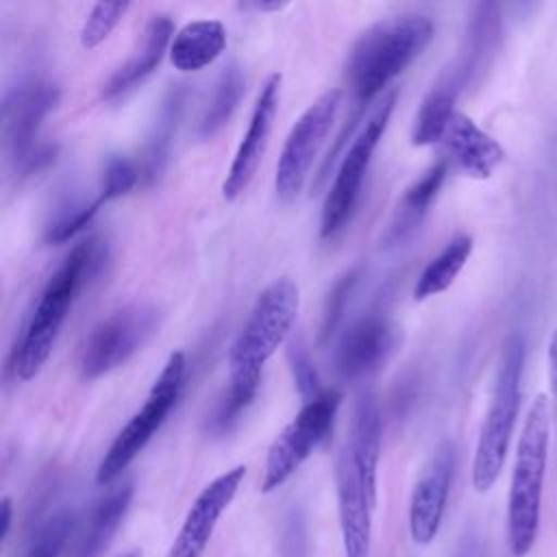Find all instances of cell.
I'll return each mask as SVG.
<instances>
[{"mask_svg":"<svg viewBox=\"0 0 557 557\" xmlns=\"http://www.w3.org/2000/svg\"><path fill=\"white\" fill-rule=\"evenodd\" d=\"M226 46V30L218 20L185 24L172 39L170 61L181 72H198L211 65Z\"/></svg>","mask_w":557,"mask_h":557,"instance_id":"44dd1931","label":"cell"},{"mask_svg":"<svg viewBox=\"0 0 557 557\" xmlns=\"http://www.w3.org/2000/svg\"><path fill=\"white\" fill-rule=\"evenodd\" d=\"M128 2H98L91 7L83 30H81V44L91 50L96 46H100L111 30L117 26V22L124 17V13L128 11Z\"/></svg>","mask_w":557,"mask_h":557,"instance_id":"f1b7e54d","label":"cell"},{"mask_svg":"<svg viewBox=\"0 0 557 557\" xmlns=\"http://www.w3.org/2000/svg\"><path fill=\"white\" fill-rule=\"evenodd\" d=\"M100 263L102 242L89 237L76 244L57 268V272L48 278L15 350V374L22 381H30L39 374L52 352L72 302L76 300L83 285L98 272Z\"/></svg>","mask_w":557,"mask_h":557,"instance_id":"3957f363","label":"cell"},{"mask_svg":"<svg viewBox=\"0 0 557 557\" xmlns=\"http://www.w3.org/2000/svg\"><path fill=\"white\" fill-rule=\"evenodd\" d=\"M342 104V91L331 89L315 98L294 122L274 174V189L281 202H292L302 191L311 165L326 141Z\"/></svg>","mask_w":557,"mask_h":557,"instance_id":"8fae6325","label":"cell"},{"mask_svg":"<svg viewBox=\"0 0 557 557\" xmlns=\"http://www.w3.org/2000/svg\"><path fill=\"white\" fill-rule=\"evenodd\" d=\"M183 94L185 91L181 87H172L159 109L152 135L148 139L146 152H144L141 176H146V181H154L168 161L174 131H176V124H178V117L183 111Z\"/></svg>","mask_w":557,"mask_h":557,"instance_id":"d4e9b609","label":"cell"},{"mask_svg":"<svg viewBox=\"0 0 557 557\" xmlns=\"http://www.w3.org/2000/svg\"><path fill=\"white\" fill-rule=\"evenodd\" d=\"M278 98H281V74H272L263 83V87L257 96L248 128L237 146L233 163L222 183V196L226 200H235L237 196H242L244 189L248 187V183L252 181V176L263 159L272 126H274V117L278 111Z\"/></svg>","mask_w":557,"mask_h":557,"instance_id":"5bb4252c","label":"cell"},{"mask_svg":"<svg viewBox=\"0 0 557 557\" xmlns=\"http://www.w3.org/2000/svg\"><path fill=\"white\" fill-rule=\"evenodd\" d=\"M548 435H550V411L548 398L537 394L524 418V426L516 448V463L509 485L507 500V540L513 557L531 553L537 529L542 487L548 459Z\"/></svg>","mask_w":557,"mask_h":557,"instance_id":"277c9868","label":"cell"},{"mask_svg":"<svg viewBox=\"0 0 557 557\" xmlns=\"http://www.w3.org/2000/svg\"><path fill=\"white\" fill-rule=\"evenodd\" d=\"M159 311L150 305H126L98 322L87 335L78 370L85 381L98 379L131 359L157 331Z\"/></svg>","mask_w":557,"mask_h":557,"instance_id":"30bf717a","label":"cell"},{"mask_svg":"<svg viewBox=\"0 0 557 557\" xmlns=\"http://www.w3.org/2000/svg\"><path fill=\"white\" fill-rule=\"evenodd\" d=\"M172 30H174V24L168 15L163 13L152 15L144 28L141 41L137 44L133 54L107 78V83L100 89V96L104 100L117 98L128 89H133L137 83H141L146 76H150L161 63L168 46H172L170 44Z\"/></svg>","mask_w":557,"mask_h":557,"instance_id":"ac0fdd59","label":"cell"},{"mask_svg":"<svg viewBox=\"0 0 557 557\" xmlns=\"http://www.w3.org/2000/svg\"><path fill=\"white\" fill-rule=\"evenodd\" d=\"M355 283H357V270L344 274L333 285V289H331V294L326 298V305H324V315H322V326H320V339L322 342H326L335 333V329H337V324H339V320L344 315V307L348 302V296H350Z\"/></svg>","mask_w":557,"mask_h":557,"instance_id":"1f68e13d","label":"cell"},{"mask_svg":"<svg viewBox=\"0 0 557 557\" xmlns=\"http://www.w3.org/2000/svg\"><path fill=\"white\" fill-rule=\"evenodd\" d=\"M335 487L344 557H370L372 509L376 505V498L370 496L346 446H342L337 457Z\"/></svg>","mask_w":557,"mask_h":557,"instance_id":"9a60e30c","label":"cell"},{"mask_svg":"<svg viewBox=\"0 0 557 557\" xmlns=\"http://www.w3.org/2000/svg\"><path fill=\"white\" fill-rule=\"evenodd\" d=\"M11 513H13V509H11V498H2V503H0V518H2V524H0V540H2V544H4L7 537H9Z\"/></svg>","mask_w":557,"mask_h":557,"instance_id":"e575fe53","label":"cell"},{"mask_svg":"<svg viewBox=\"0 0 557 557\" xmlns=\"http://www.w3.org/2000/svg\"><path fill=\"white\" fill-rule=\"evenodd\" d=\"M300 296L289 276L272 281L255 300L248 320L228 348V394L211 418L213 431H226L252 403L268 359L292 333Z\"/></svg>","mask_w":557,"mask_h":557,"instance_id":"7a4b0ae2","label":"cell"},{"mask_svg":"<svg viewBox=\"0 0 557 557\" xmlns=\"http://www.w3.org/2000/svg\"><path fill=\"white\" fill-rule=\"evenodd\" d=\"M368 492L376 498V468L381 455V413L372 394H361L352 409L348 437L344 442Z\"/></svg>","mask_w":557,"mask_h":557,"instance_id":"d6986e66","label":"cell"},{"mask_svg":"<svg viewBox=\"0 0 557 557\" xmlns=\"http://www.w3.org/2000/svg\"><path fill=\"white\" fill-rule=\"evenodd\" d=\"M446 174H448V161H437L418 181H413L405 189V194L387 224V231L383 235L385 246L400 244L418 228V224L426 215L431 202L437 198V194L446 181Z\"/></svg>","mask_w":557,"mask_h":557,"instance_id":"ffe728a7","label":"cell"},{"mask_svg":"<svg viewBox=\"0 0 557 557\" xmlns=\"http://www.w3.org/2000/svg\"><path fill=\"white\" fill-rule=\"evenodd\" d=\"M281 557H307L305 524L298 513H292L285 520L283 535H281Z\"/></svg>","mask_w":557,"mask_h":557,"instance_id":"d6a6232c","label":"cell"},{"mask_svg":"<svg viewBox=\"0 0 557 557\" xmlns=\"http://www.w3.org/2000/svg\"><path fill=\"white\" fill-rule=\"evenodd\" d=\"M141 178V170L128 161L126 157L113 154L107 159L104 170H102V181H100V198L104 202L122 198L128 194Z\"/></svg>","mask_w":557,"mask_h":557,"instance_id":"f546056e","label":"cell"},{"mask_svg":"<svg viewBox=\"0 0 557 557\" xmlns=\"http://www.w3.org/2000/svg\"><path fill=\"white\" fill-rule=\"evenodd\" d=\"M117 557H139V553H137V550H131V553H122V555H117Z\"/></svg>","mask_w":557,"mask_h":557,"instance_id":"8d00e7d4","label":"cell"},{"mask_svg":"<svg viewBox=\"0 0 557 557\" xmlns=\"http://www.w3.org/2000/svg\"><path fill=\"white\" fill-rule=\"evenodd\" d=\"M187 374V359L183 352H172L154 379L144 405L135 416L122 426V431L111 442L109 450L96 468V483L107 485L122 474V470L144 450L159 426L165 422L168 413L181 398Z\"/></svg>","mask_w":557,"mask_h":557,"instance_id":"8992f818","label":"cell"},{"mask_svg":"<svg viewBox=\"0 0 557 557\" xmlns=\"http://www.w3.org/2000/svg\"><path fill=\"white\" fill-rule=\"evenodd\" d=\"M433 33L435 26L426 15L403 13L379 20L357 37L346 59V78L355 109L324 159L320 181L326 176V168L335 161L346 137L359 126L366 107L424 52Z\"/></svg>","mask_w":557,"mask_h":557,"instance_id":"6da1fadb","label":"cell"},{"mask_svg":"<svg viewBox=\"0 0 557 557\" xmlns=\"http://www.w3.org/2000/svg\"><path fill=\"white\" fill-rule=\"evenodd\" d=\"M242 96H244V74L233 63V65L224 67L220 78L215 81L211 100H209V104L200 117V124H198V135L202 139L213 137L231 120Z\"/></svg>","mask_w":557,"mask_h":557,"instance_id":"484cf974","label":"cell"},{"mask_svg":"<svg viewBox=\"0 0 557 557\" xmlns=\"http://www.w3.org/2000/svg\"><path fill=\"white\" fill-rule=\"evenodd\" d=\"M472 255V237L466 233L455 235L422 270L413 287V300H426L446 292L459 272L463 270L468 257Z\"/></svg>","mask_w":557,"mask_h":557,"instance_id":"cb8c5ba5","label":"cell"},{"mask_svg":"<svg viewBox=\"0 0 557 557\" xmlns=\"http://www.w3.org/2000/svg\"><path fill=\"white\" fill-rule=\"evenodd\" d=\"M102 202L104 200L100 198V194L91 200H72L70 205H65L59 211L57 220L48 226L46 239L50 244H63V242L72 239L74 235H78L94 220V215L98 213Z\"/></svg>","mask_w":557,"mask_h":557,"instance_id":"4316f807","label":"cell"},{"mask_svg":"<svg viewBox=\"0 0 557 557\" xmlns=\"http://www.w3.org/2000/svg\"><path fill=\"white\" fill-rule=\"evenodd\" d=\"M285 4L283 2H250L244 4V9H255V11H281Z\"/></svg>","mask_w":557,"mask_h":557,"instance_id":"d590c367","label":"cell"},{"mask_svg":"<svg viewBox=\"0 0 557 557\" xmlns=\"http://www.w3.org/2000/svg\"><path fill=\"white\" fill-rule=\"evenodd\" d=\"M76 527V518L72 511L63 509L57 511L52 518H48L37 535L33 537V544L26 550V557H59Z\"/></svg>","mask_w":557,"mask_h":557,"instance_id":"83f0119b","label":"cell"},{"mask_svg":"<svg viewBox=\"0 0 557 557\" xmlns=\"http://www.w3.org/2000/svg\"><path fill=\"white\" fill-rule=\"evenodd\" d=\"M342 394L324 389L313 400H307L296 418L272 442L261 476V492L270 494L281 487L324 442L337 416Z\"/></svg>","mask_w":557,"mask_h":557,"instance_id":"9c48e42d","label":"cell"},{"mask_svg":"<svg viewBox=\"0 0 557 557\" xmlns=\"http://www.w3.org/2000/svg\"><path fill=\"white\" fill-rule=\"evenodd\" d=\"M548 374H550V387H553V398L557 405V329L550 335L548 342Z\"/></svg>","mask_w":557,"mask_h":557,"instance_id":"836d02e7","label":"cell"},{"mask_svg":"<svg viewBox=\"0 0 557 557\" xmlns=\"http://www.w3.org/2000/svg\"><path fill=\"white\" fill-rule=\"evenodd\" d=\"M131 498H133L131 483L117 485L107 496H102L94 505V509L87 518V524H85L70 557H98L102 553V548L109 544V540L113 537L115 529L120 527V522L131 505Z\"/></svg>","mask_w":557,"mask_h":557,"instance_id":"603a6c76","label":"cell"},{"mask_svg":"<svg viewBox=\"0 0 557 557\" xmlns=\"http://www.w3.org/2000/svg\"><path fill=\"white\" fill-rule=\"evenodd\" d=\"M466 85L455 76L453 70L444 72L440 81L431 87L424 96L411 128V144L413 146H431L442 141L453 115L457 113L455 102Z\"/></svg>","mask_w":557,"mask_h":557,"instance_id":"7402d4cb","label":"cell"},{"mask_svg":"<svg viewBox=\"0 0 557 557\" xmlns=\"http://www.w3.org/2000/svg\"><path fill=\"white\" fill-rule=\"evenodd\" d=\"M59 89L44 81L30 78L4 94L2 100V139L7 157L24 174L41 170L54 159V148L39 144V126L54 109Z\"/></svg>","mask_w":557,"mask_h":557,"instance_id":"ba28073f","label":"cell"},{"mask_svg":"<svg viewBox=\"0 0 557 557\" xmlns=\"http://www.w3.org/2000/svg\"><path fill=\"white\" fill-rule=\"evenodd\" d=\"M442 144L457 168L472 178H490L505 159L503 146L461 111L453 115Z\"/></svg>","mask_w":557,"mask_h":557,"instance_id":"e0dca14e","label":"cell"},{"mask_svg":"<svg viewBox=\"0 0 557 557\" xmlns=\"http://www.w3.org/2000/svg\"><path fill=\"white\" fill-rule=\"evenodd\" d=\"M394 326L383 313H368L355 320L342 335L335 366L344 379H361L374 372L394 346Z\"/></svg>","mask_w":557,"mask_h":557,"instance_id":"2e32d148","label":"cell"},{"mask_svg":"<svg viewBox=\"0 0 557 557\" xmlns=\"http://www.w3.org/2000/svg\"><path fill=\"white\" fill-rule=\"evenodd\" d=\"M244 476H246V466H235L202 487V492L191 503L165 557H202L205 555L207 544L222 513L233 503Z\"/></svg>","mask_w":557,"mask_h":557,"instance_id":"7c38bea8","label":"cell"},{"mask_svg":"<svg viewBox=\"0 0 557 557\" xmlns=\"http://www.w3.org/2000/svg\"><path fill=\"white\" fill-rule=\"evenodd\" d=\"M287 359H289V368H292V376L294 383L298 387V394L307 400H313L315 396H320L324 389L320 387L318 381V372L313 368V361L307 352V346L300 337H292L287 344Z\"/></svg>","mask_w":557,"mask_h":557,"instance_id":"4dcf8cb0","label":"cell"},{"mask_svg":"<svg viewBox=\"0 0 557 557\" xmlns=\"http://www.w3.org/2000/svg\"><path fill=\"white\" fill-rule=\"evenodd\" d=\"M455 474V448L442 442L413 485L409 500V535L416 546H429L442 524Z\"/></svg>","mask_w":557,"mask_h":557,"instance_id":"4fadbf2b","label":"cell"},{"mask_svg":"<svg viewBox=\"0 0 557 557\" xmlns=\"http://www.w3.org/2000/svg\"><path fill=\"white\" fill-rule=\"evenodd\" d=\"M396 98H398V89H389L383 94V98L374 104L366 122L359 126V133L352 137L348 150L344 152L335 181L324 198L322 218H320L322 237H333L350 220L355 205L359 200V191H361L368 165L372 161V154L389 124L392 111L396 107Z\"/></svg>","mask_w":557,"mask_h":557,"instance_id":"52a82bcc","label":"cell"},{"mask_svg":"<svg viewBox=\"0 0 557 557\" xmlns=\"http://www.w3.org/2000/svg\"><path fill=\"white\" fill-rule=\"evenodd\" d=\"M527 346L520 333H511L500 350L498 372L494 381L492 400L485 420L479 431L474 459H472V485L479 494L492 490L505 466L520 398H522V372H524Z\"/></svg>","mask_w":557,"mask_h":557,"instance_id":"5b68a950","label":"cell"}]
</instances>
